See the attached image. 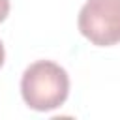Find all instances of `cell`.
<instances>
[{"instance_id":"6da1fadb","label":"cell","mask_w":120,"mask_h":120,"mask_svg":"<svg viewBox=\"0 0 120 120\" xmlns=\"http://www.w3.org/2000/svg\"><path fill=\"white\" fill-rule=\"evenodd\" d=\"M21 94L24 103L34 111H52L64 105L69 94L68 71L51 60L30 64L21 79Z\"/></svg>"},{"instance_id":"7a4b0ae2","label":"cell","mask_w":120,"mask_h":120,"mask_svg":"<svg viewBox=\"0 0 120 120\" xmlns=\"http://www.w3.org/2000/svg\"><path fill=\"white\" fill-rule=\"evenodd\" d=\"M77 24L79 32L98 47L120 43V0H86Z\"/></svg>"},{"instance_id":"3957f363","label":"cell","mask_w":120,"mask_h":120,"mask_svg":"<svg viewBox=\"0 0 120 120\" xmlns=\"http://www.w3.org/2000/svg\"><path fill=\"white\" fill-rule=\"evenodd\" d=\"M9 13V0H0V22L8 17Z\"/></svg>"},{"instance_id":"277c9868","label":"cell","mask_w":120,"mask_h":120,"mask_svg":"<svg viewBox=\"0 0 120 120\" xmlns=\"http://www.w3.org/2000/svg\"><path fill=\"white\" fill-rule=\"evenodd\" d=\"M4 58H6V51H4V45H2V41H0V68L4 66Z\"/></svg>"}]
</instances>
